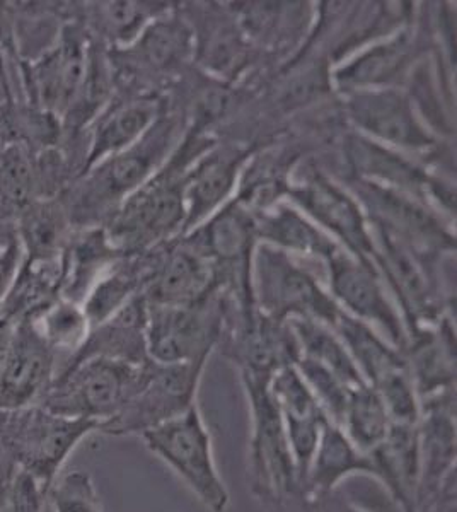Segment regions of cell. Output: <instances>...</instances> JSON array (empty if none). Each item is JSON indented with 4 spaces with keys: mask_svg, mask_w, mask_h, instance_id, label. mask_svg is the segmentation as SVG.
I'll list each match as a JSON object with an SVG mask.
<instances>
[{
    "mask_svg": "<svg viewBox=\"0 0 457 512\" xmlns=\"http://www.w3.org/2000/svg\"><path fill=\"white\" fill-rule=\"evenodd\" d=\"M86 45L76 31L65 35L50 55L36 65L35 82L41 103L48 110H69L87 82Z\"/></svg>",
    "mask_w": 457,
    "mask_h": 512,
    "instance_id": "2e32d148",
    "label": "cell"
},
{
    "mask_svg": "<svg viewBox=\"0 0 457 512\" xmlns=\"http://www.w3.org/2000/svg\"><path fill=\"white\" fill-rule=\"evenodd\" d=\"M145 321L147 355L157 364L205 361L217 338V323L197 304L159 306Z\"/></svg>",
    "mask_w": 457,
    "mask_h": 512,
    "instance_id": "30bf717a",
    "label": "cell"
},
{
    "mask_svg": "<svg viewBox=\"0 0 457 512\" xmlns=\"http://www.w3.org/2000/svg\"><path fill=\"white\" fill-rule=\"evenodd\" d=\"M389 425L391 420L386 407L371 384L364 383L353 388L340 425L348 439L362 453H372L386 439Z\"/></svg>",
    "mask_w": 457,
    "mask_h": 512,
    "instance_id": "603a6c76",
    "label": "cell"
},
{
    "mask_svg": "<svg viewBox=\"0 0 457 512\" xmlns=\"http://www.w3.org/2000/svg\"><path fill=\"white\" fill-rule=\"evenodd\" d=\"M296 367L304 381H306L307 386L313 391L319 405L323 408L326 419L330 420L331 424L340 427L350 393L357 386H350L347 381H343L338 374L330 371L328 367L304 359V357L297 359Z\"/></svg>",
    "mask_w": 457,
    "mask_h": 512,
    "instance_id": "d6a6232c",
    "label": "cell"
},
{
    "mask_svg": "<svg viewBox=\"0 0 457 512\" xmlns=\"http://www.w3.org/2000/svg\"><path fill=\"white\" fill-rule=\"evenodd\" d=\"M406 59V43L403 38L388 45L372 48L364 57L355 60L338 74L345 86H371L386 82L401 69Z\"/></svg>",
    "mask_w": 457,
    "mask_h": 512,
    "instance_id": "1f68e13d",
    "label": "cell"
},
{
    "mask_svg": "<svg viewBox=\"0 0 457 512\" xmlns=\"http://www.w3.org/2000/svg\"><path fill=\"white\" fill-rule=\"evenodd\" d=\"M130 287L132 280L127 275L115 274L99 282L82 308L91 328L103 325L118 313V309H122Z\"/></svg>",
    "mask_w": 457,
    "mask_h": 512,
    "instance_id": "8d00e7d4",
    "label": "cell"
},
{
    "mask_svg": "<svg viewBox=\"0 0 457 512\" xmlns=\"http://www.w3.org/2000/svg\"><path fill=\"white\" fill-rule=\"evenodd\" d=\"M209 284L210 268L202 258L181 251L171 258L159 280L157 303L161 306H193Z\"/></svg>",
    "mask_w": 457,
    "mask_h": 512,
    "instance_id": "83f0119b",
    "label": "cell"
},
{
    "mask_svg": "<svg viewBox=\"0 0 457 512\" xmlns=\"http://www.w3.org/2000/svg\"><path fill=\"white\" fill-rule=\"evenodd\" d=\"M376 229L381 253L374 255H377L391 279V284L398 291L401 304L405 308L408 320L413 323L415 332L420 321L430 320L434 316V308L427 291V280L423 277L415 256L411 255L405 238L381 221H376Z\"/></svg>",
    "mask_w": 457,
    "mask_h": 512,
    "instance_id": "e0dca14e",
    "label": "cell"
},
{
    "mask_svg": "<svg viewBox=\"0 0 457 512\" xmlns=\"http://www.w3.org/2000/svg\"><path fill=\"white\" fill-rule=\"evenodd\" d=\"M331 330H335L365 383L371 386L396 369L408 366L403 352L396 347H389L364 321L340 311Z\"/></svg>",
    "mask_w": 457,
    "mask_h": 512,
    "instance_id": "44dd1931",
    "label": "cell"
},
{
    "mask_svg": "<svg viewBox=\"0 0 457 512\" xmlns=\"http://www.w3.org/2000/svg\"><path fill=\"white\" fill-rule=\"evenodd\" d=\"M405 357L420 402L430 396L456 390V349L452 332H417Z\"/></svg>",
    "mask_w": 457,
    "mask_h": 512,
    "instance_id": "ffe728a7",
    "label": "cell"
},
{
    "mask_svg": "<svg viewBox=\"0 0 457 512\" xmlns=\"http://www.w3.org/2000/svg\"><path fill=\"white\" fill-rule=\"evenodd\" d=\"M348 154L355 168L367 176H376L388 183L389 187H398L411 195H417L422 188L427 187L420 169L379 144L365 139H352Z\"/></svg>",
    "mask_w": 457,
    "mask_h": 512,
    "instance_id": "4316f807",
    "label": "cell"
},
{
    "mask_svg": "<svg viewBox=\"0 0 457 512\" xmlns=\"http://www.w3.org/2000/svg\"><path fill=\"white\" fill-rule=\"evenodd\" d=\"M255 226L239 209H227L205 229V246L220 258H238L249 248Z\"/></svg>",
    "mask_w": 457,
    "mask_h": 512,
    "instance_id": "e575fe53",
    "label": "cell"
},
{
    "mask_svg": "<svg viewBox=\"0 0 457 512\" xmlns=\"http://www.w3.org/2000/svg\"><path fill=\"white\" fill-rule=\"evenodd\" d=\"M185 216V185L173 178L152 180L137 188L116 216L111 238L123 245H142L180 224Z\"/></svg>",
    "mask_w": 457,
    "mask_h": 512,
    "instance_id": "8fae6325",
    "label": "cell"
},
{
    "mask_svg": "<svg viewBox=\"0 0 457 512\" xmlns=\"http://www.w3.org/2000/svg\"><path fill=\"white\" fill-rule=\"evenodd\" d=\"M352 475L376 478L371 454L362 453L338 425L326 422L307 473V497L328 494Z\"/></svg>",
    "mask_w": 457,
    "mask_h": 512,
    "instance_id": "ac0fdd59",
    "label": "cell"
},
{
    "mask_svg": "<svg viewBox=\"0 0 457 512\" xmlns=\"http://www.w3.org/2000/svg\"><path fill=\"white\" fill-rule=\"evenodd\" d=\"M256 268L261 306L272 320L294 316L333 326L340 309L304 270L290 262L284 251L261 248Z\"/></svg>",
    "mask_w": 457,
    "mask_h": 512,
    "instance_id": "ba28073f",
    "label": "cell"
},
{
    "mask_svg": "<svg viewBox=\"0 0 457 512\" xmlns=\"http://www.w3.org/2000/svg\"><path fill=\"white\" fill-rule=\"evenodd\" d=\"M98 422L52 414L41 405L0 412V446L19 472L28 473L50 490L70 454Z\"/></svg>",
    "mask_w": 457,
    "mask_h": 512,
    "instance_id": "3957f363",
    "label": "cell"
},
{
    "mask_svg": "<svg viewBox=\"0 0 457 512\" xmlns=\"http://www.w3.org/2000/svg\"><path fill=\"white\" fill-rule=\"evenodd\" d=\"M420 478L415 512H456V390L420 402Z\"/></svg>",
    "mask_w": 457,
    "mask_h": 512,
    "instance_id": "5b68a950",
    "label": "cell"
},
{
    "mask_svg": "<svg viewBox=\"0 0 457 512\" xmlns=\"http://www.w3.org/2000/svg\"><path fill=\"white\" fill-rule=\"evenodd\" d=\"M164 144L166 139L161 134L154 135L152 130L134 146L93 166L91 175L82 183L81 192L77 195L74 214L86 219L93 216L96 210L118 202L137 190L154 168Z\"/></svg>",
    "mask_w": 457,
    "mask_h": 512,
    "instance_id": "9c48e42d",
    "label": "cell"
},
{
    "mask_svg": "<svg viewBox=\"0 0 457 512\" xmlns=\"http://www.w3.org/2000/svg\"><path fill=\"white\" fill-rule=\"evenodd\" d=\"M241 374L251 412V494L268 512H311V501L285 436L284 420L268 388L272 374Z\"/></svg>",
    "mask_w": 457,
    "mask_h": 512,
    "instance_id": "6da1fadb",
    "label": "cell"
},
{
    "mask_svg": "<svg viewBox=\"0 0 457 512\" xmlns=\"http://www.w3.org/2000/svg\"><path fill=\"white\" fill-rule=\"evenodd\" d=\"M205 361L149 364L147 378L134 398L99 431L108 436H142L195 405L198 379Z\"/></svg>",
    "mask_w": 457,
    "mask_h": 512,
    "instance_id": "8992f818",
    "label": "cell"
},
{
    "mask_svg": "<svg viewBox=\"0 0 457 512\" xmlns=\"http://www.w3.org/2000/svg\"><path fill=\"white\" fill-rule=\"evenodd\" d=\"M47 490L24 472H14L0 490V512H43Z\"/></svg>",
    "mask_w": 457,
    "mask_h": 512,
    "instance_id": "74e56055",
    "label": "cell"
},
{
    "mask_svg": "<svg viewBox=\"0 0 457 512\" xmlns=\"http://www.w3.org/2000/svg\"><path fill=\"white\" fill-rule=\"evenodd\" d=\"M24 250L16 233H0V309L23 267Z\"/></svg>",
    "mask_w": 457,
    "mask_h": 512,
    "instance_id": "ab89813d",
    "label": "cell"
},
{
    "mask_svg": "<svg viewBox=\"0 0 457 512\" xmlns=\"http://www.w3.org/2000/svg\"><path fill=\"white\" fill-rule=\"evenodd\" d=\"M311 501V512H369L350 501L342 490H331L328 494L314 495Z\"/></svg>",
    "mask_w": 457,
    "mask_h": 512,
    "instance_id": "b9f144b4",
    "label": "cell"
},
{
    "mask_svg": "<svg viewBox=\"0 0 457 512\" xmlns=\"http://www.w3.org/2000/svg\"><path fill=\"white\" fill-rule=\"evenodd\" d=\"M236 168V159L212 156L191 173L185 185V197L190 205L186 212L188 226L207 216L229 195L236 180Z\"/></svg>",
    "mask_w": 457,
    "mask_h": 512,
    "instance_id": "484cf974",
    "label": "cell"
},
{
    "mask_svg": "<svg viewBox=\"0 0 457 512\" xmlns=\"http://www.w3.org/2000/svg\"><path fill=\"white\" fill-rule=\"evenodd\" d=\"M24 260H57L64 239V212L52 204H33L19 217Z\"/></svg>",
    "mask_w": 457,
    "mask_h": 512,
    "instance_id": "f1b7e54d",
    "label": "cell"
},
{
    "mask_svg": "<svg viewBox=\"0 0 457 512\" xmlns=\"http://www.w3.org/2000/svg\"><path fill=\"white\" fill-rule=\"evenodd\" d=\"M140 437L145 448L166 463L203 506L212 512L226 511L231 495L215 465L212 437L197 403Z\"/></svg>",
    "mask_w": 457,
    "mask_h": 512,
    "instance_id": "277c9868",
    "label": "cell"
},
{
    "mask_svg": "<svg viewBox=\"0 0 457 512\" xmlns=\"http://www.w3.org/2000/svg\"><path fill=\"white\" fill-rule=\"evenodd\" d=\"M36 168L24 144H7L0 149V216L21 217L35 204Z\"/></svg>",
    "mask_w": 457,
    "mask_h": 512,
    "instance_id": "d4e9b609",
    "label": "cell"
},
{
    "mask_svg": "<svg viewBox=\"0 0 457 512\" xmlns=\"http://www.w3.org/2000/svg\"><path fill=\"white\" fill-rule=\"evenodd\" d=\"M140 48L152 64L166 65L185 48V33L173 24H157L144 36Z\"/></svg>",
    "mask_w": 457,
    "mask_h": 512,
    "instance_id": "f35d334b",
    "label": "cell"
},
{
    "mask_svg": "<svg viewBox=\"0 0 457 512\" xmlns=\"http://www.w3.org/2000/svg\"><path fill=\"white\" fill-rule=\"evenodd\" d=\"M258 227L263 238L292 251L319 255L328 260L338 251L330 239L294 210L280 209L277 214L265 217Z\"/></svg>",
    "mask_w": 457,
    "mask_h": 512,
    "instance_id": "f546056e",
    "label": "cell"
},
{
    "mask_svg": "<svg viewBox=\"0 0 457 512\" xmlns=\"http://www.w3.org/2000/svg\"><path fill=\"white\" fill-rule=\"evenodd\" d=\"M331 289L357 320L371 321L388 333L396 349L405 350L408 333L398 313L389 304L371 265L353 262L340 251L330 258Z\"/></svg>",
    "mask_w": 457,
    "mask_h": 512,
    "instance_id": "7c38bea8",
    "label": "cell"
},
{
    "mask_svg": "<svg viewBox=\"0 0 457 512\" xmlns=\"http://www.w3.org/2000/svg\"><path fill=\"white\" fill-rule=\"evenodd\" d=\"M289 328L296 338L299 357L328 367L350 386L365 383L342 340L330 326L311 318H292Z\"/></svg>",
    "mask_w": 457,
    "mask_h": 512,
    "instance_id": "7402d4cb",
    "label": "cell"
},
{
    "mask_svg": "<svg viewBox=\"0 0 457 512\" xmlns=\"http://www.w3.org/2000/svg\"><path fill=\"white\" fill-rule=\"evenodd\" d=\"M53 512H103L98 490L89 473L70 472L48 490Z\"/></svg>",
    "mask_w": 457,
    "mask_h": 512,
    "instance_id": "d590c367",
    "label": "cell"
},
{
    "mask_svg": "<svg viewBox=\"0 0 457 512\" xmlns=\"http://www.w3.org/2000/svg\"><path fill=\"white\" fill-rule=\"evenodd\" d=\"M393 424L417 425L422 408L408 366L396 369L374 386Z\"/></svg>",
    "mask_w": 457,
    "mask_h": 512,
    "instance_id": "836d02e7",
    "label": "cell"
},
{
    "mask_svg": "<svg viewBox=\"0 0 457 512\" xmlns=\"http://www.w3.org/2000/svg\"><path fill=\"white\" fill-rule=\"evenodd\" d=\"M376 480L386 487L403 512H415L420 478V441L418 424L389 425L386 439L372 451Z\"/></svg>",
    "mask_w": 457,
    "mask_h": 512,
    "instance_id": "9a60e30c",
    "label": "cell"
},
{
    "mask_svg": "<svg viewBox=\"0 0 457 512\" xmlns=\"http://www.w3.org/2000/svg\"><path fill=\"white\" fill-rule=\"evenodd\" d=\"M347 106L353 122L377 139L405 149H423L432 144L408 99L398 91H359L350 96Z\"/></svg>",
    "mask_w": 457,
    "mask_h": 512,
    "instance_id": "4fadbf2b",
    "label": "cell"
},
{
    "mask_svg": "<svg viewBox=\"0 0 457 512\" xmlns=\"http://www.w3.org/2000/svg\"><path fill=\"white\" fill-rule=\"evenodd\" d=\"M139 4H132V2H111L99 9L103 24L113 35L118 38H127V35H132L137 28H139V21L144 19L142 9Z\"/></svg>",
    "mask_w": 457,
    "mask_h": 512,
    "instance_id": "60d3db41",
    "label": "cell"
},
{
    "mask_svg": "<svg viewBox=\"0 0 457 512\" xmlns=\"http://www.w3.org/2000/svg\"><path fill=\"white\" fill-rule=\"evenodd\" d=\"M360 192L372 209L377 210V221L384 222L403 238L417 239L423 245H452L451 236H447L437 219L413 198L374 181L362 183Z\"/></svg>",
    "mask_w": 457,
    "mask_h": 512,
    "instance_id": "d6986e66",
    "label": "cell"
},
{
    "mask_svg": "<svg viewBox=\"0 0 457 512\" xmlns=\"http://www.w3.org/2000/svg\"><path fill=\"white\" fill-rule=\"evenodd\" d=\"M55 350L29 320L0 328V412L40 405L52 386Z\"/></svg>",
    "mask_w": 457,
    "mask_h": 512,
    "instance_id": "52a82bcc",
    "label": "cell"
},
{
    "mask_svg": "<svg viewBox=\"0 0 457 512\" xmlns=\"http://www.w3.org/2000/svg\"><path fill=\"white\" fill-rule=\"evenodd\" d=\"M156 108L152 103H130L113 111L99 123L94 132L93 146L87 164L96 166L103 159L125 151L142 137L154 120Z\"/></svg>",
    "mask_w": 457,
    "mask_h": 512,
    "instance_id": "cb8c5ba5",
    "label": "cell"
},
{
    "mask_svg": "<svg viewBox=\"0 0 457 512\" xmlns=\"http://www.w3.org/2000/svg\"><path fill=\"white\" fill-rule=\"evenodd\" d=\"M31 323L40 332L41 337L47 340L48 345L55 352L70 350L77 352L86 344L91 325L84 315V309L79 308L72 301H57L48 304L41 313L31 318Z\"/></svg>",
    "mask_w": 457,
    "mask_h": 512,
    "instance_id": "4dcf8cb0",
    "label": "cell"
},
{
    "mask_svg": "<svg viewBox=\"0 0 457 512\" xmlns=\"http://www.w3.org/2000/svg\"><path fill=\"white\" fill-rule=\"evenodd\" d=\"M149 364L151 359L134 364L110 357L70 362L64 373L53 379L40 405L62 417L105 424L142 388Z\"/></svg>",
    "mask_w": 457,
    "mask_h": 512,
    "instance_id": "7a4b0ae2",
    "label": "cell"
},
{
    "mask_svg": "<svg viewBox=\"0 0 457 512\" xmlns=\"http://www.w3.org/2000/svg\"><path fill=\"white\" fill-rule=\"evenodd\" d=\"M294 197L314 221L347 243L355 255L365 258L376 253L359 205L342 188L318 175L294 190Z\"/></svg>",
    "mask_w": 457,
    "mask_h": 512,
    "instance_id": "5bb4252c",
    "label": "cell"
}]
</instances>
